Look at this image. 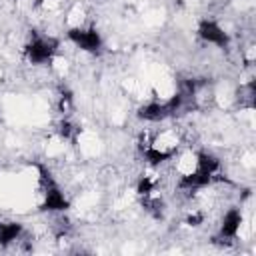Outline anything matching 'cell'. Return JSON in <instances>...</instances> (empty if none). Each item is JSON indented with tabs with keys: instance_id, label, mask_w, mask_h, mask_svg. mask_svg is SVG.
<instances>
[{
	"instance_id": "6da1fadb",
	"label": "cell",
	"mask_w": 256,
	"mask_h": 256,
	"mask_svg": "<svg viewBox=\"0 0 256 256\" xmlns=\"http://www.w3.org/2000/svg\"><path fill=\"white\" fill-rule=\"evenodd\" d=\"M38 170H40V180H42V188H44V202H42L40 210H50V212H64V210H68L70 202L62 194L58 184L52 180L50 172L44 166H38Z\"/></svg>"
},
{
	"instance_id": "7a4b0ae2",
	"label": "cell",
	"mask_w": 256,
	"mask_h": 256,
	"mask_svg": "<svg viewBox=\"0 0 256 256\" xmlns=\"http://www.w3.org/2000/svg\"><path fill=\"white\" fill-rule=\"evenodd\" d=\"M56 46L58 42L54 38H40V36H34L32 42L26 46V56L32 64H44V62H50L54 52H56Z\"/></svg>"
},
{
	"instance_id": "3957f363",
	"label": "cell",
	"mask_w": 256,
	"mask_h": 256,
	"mask_svg": "<svg viewBox=\"0 0 256 256\" xmlns=\"http://www.w3.org/2000/svg\"><path fill=\"white\" fill-rule=\"evenodd\" d=\"M68 38L86 52H98L102 48V38L96 28H70Z\"/></svg>"
},
{
	"instance_id": "277c9868",
	"label": "cell",
	"mask_w": 256,
	"mask_h": 256,
	"mask_svg": "<svg viewBox=\"0 0 256 256\" xmlns=\"http://www.w3.org/2000/svg\"><path fill=\"white\" fill-rule=\"evenodd\" d=\"M198 34L202 40L210 42V44H216L220 48H226L228 46V34L214 22V20H202L200 26H198Z\"/></svg>"
},
{
	"instance_id": "5b68a950",
	"label": "cell",
	"mask_w": 256,
	"mask_h": 256,
	"mask_svg": "<svg viewBox=\"0 0 256 256\" xmlns=\"http://www.w3.org/2000/svg\"><path fill=\"white\" fill-rule=\"evenodd\" d=\"M240 226H242V212L236 210V208H230L224 214L222 224H220V240H224V244L234 240L238 230H240Z\"/></svg>"
},
{
	"instance_id": "8992f818",
	"label": "cell",
	"mask_w": 256,
	"mask_h": 256,
	"mask_svg": "<svg viewBox=\"0 0 256 256\" xmlns=\"http://www.w3.org/2000/svg\"><path fill=\"white\" fill-rule=\"evenodd\" d=\"M170 116V110L166 102H148L138 110V118L148 120V122H160Z\"/></svg>"
},
{
	"instance_id": "52a82bcc",
	"label": "cell",
	"mask_w": 256,
	"mask_h": 256,
	"mask_svg": "<svg viewBox=\"0 0 256 256\" xmlns=\"http://www.w3.org/2000/svg\"><path fill=\"white\" fill-rule=\"evenodd\" d=\"M22 234V224L20 222H2L0 224V246H8L16 242Z\"/></svg>"
},
{
	"instance_id": "ba28073f",
	"label": "cell",
	"mask_w": 256,
	"mask_h": 256,
	"mask_svg": "<svg viewBox=\"0 0 256 256\" xmlns=\"http://www.w3.org/2000/svg\"><path fill=\"white\" fill-rule=\"evenodd\" d=\"M76 132H78V128H76L70 120H62V122L58 124V134H60L64 140H72V138L76 136Z\"/></svg>"
},
{
	"instance_id": "9c48e42d",
	"label": "cell",
	"mask_w": 256,
	"mask_h": 256,
	"mask_svg": "<svg viewBox=\"0 0 256 256\" xmlns=\"http://www.w3.org/2000/svg\"><path fill=\"white\" fill-rule=\"evenodd\" d=\"M154 186H156V182H154L150 176H142V178L138 180L136 192H138L140 196H146V194H152V192H154Z\"/></svg>"
},
{
	"instance_id": "30bf717a",
	"label": "cell",
	"mask_w": 256,
	"mask_h": 256,
	"mask_svg": "<svg viewBox=\"0 0 256 256\" xmlns=\"http://www.w3.org/2000/svg\"><path fill=\"white\" fill-rule=\"evenodd\" d=\"M54 232H56V236H58V238L66 236V234L70 232V220H68V218H64V216H60V218L56 220V224H54Z\"/></svg>"
},
{
	"instance_id": "8fae6325",
	"label": "cell",
	"mask_w": 256,
	"mask_h": 256,
	"mask_svg": "<svg viewBox=\"0 0 256 256\" xmlns=\"http://www.w3.org/2000/svg\"><path fill=\"white\" fill-rule=\"evenodd\" d=\"M202 220H204V216H202L200 212H194V214H190V216L186 218V224H190V226H200Z\"/></svg>"
}]
</instances>
